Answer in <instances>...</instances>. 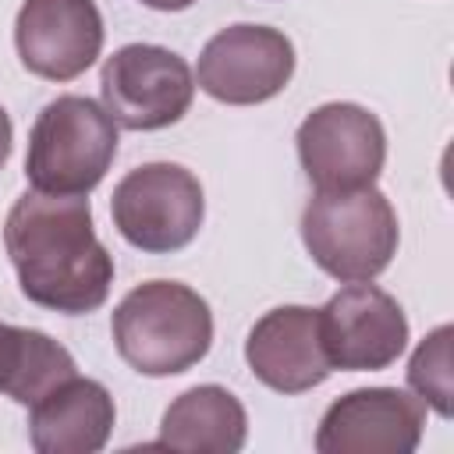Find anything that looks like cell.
<instances>
[{
  "label": "cell",
  "mask_w": 454,
  "mask_h": 454,
  "mask_svg": "<svg viewBox=\"0 0 454 454\" xmlns=\"http://www.w3.org/2000/svg\"><path fill=\"white\" fill-rule=\"evenodd\" d=\"M298 160L316 192L376 184L387 160V131L358 103H323L298 124Z\"/></svg>",
  "instance_id": "52a82bcc"
},
{
  "label": "cell",
  "mask_w": 454,
  "mask_h": 454,
  "mask_svg": "<svg viewBox=\"0 0 454 454\" xmlns=\"http://www.w3.org/2000/svg\"><path fill=\"white\" fill-rule=\"evenodd\" d=\"M117 156V124L89 96L50 99L28 135L25 177L43 195H89Z\"/></svg>",
  "instance_id": "277c9868"
},
{
  "label": "cell",
  "mask_w": 454,
  "mask_h": 454,
  "mask_svg": "<svg viewBox=\"0 0 454 454\" xmlns=\"http://www.w3.org/2000/svg\"><path fill=\"white\" fill-rule=\"evenodd\" d=\"M67 376H74V358L64 344L43 330L0 323V394L32 408Z\"/></svg>",
  "instance_id": "9a60e30c"
},
{
  "label": "cell",
  "mask_w": 454,
  "mask_h": 454,
  "mask_svg": "<svg viewBox=\"0 0 454 454\" xmlns=\"http://www.w3.org/2000/svg\"><path fill=\"white\" fill-rule=\"evenodd\" d=\"M319 337L330 369L380 372L408 348V319L394 294L355 280L319 309Z\"/></svg>",
  "instance_id": "9c48e42d"
},
{
  "label": "cell",
  "mask_w": 454,
  "mask_h": 454,
  "mask_svg": "<svg viewBox=\"0 0 454 454\" xmlns=\"http://www.w3.org/2000/svg\"><path fill=\"white\" fill-rule=\"evenodd\" d=\"M245 436H248V415L241 401L227 387L202 383V387L184 390L177 401H170L153 447L234 454L245 447Z\"/></svg>",
  "instance_id": "5bb4252c"
},
{
  "label": "cell",
  "mask_w": 454,
  "mask_h": 454,
  "mask_svg": "<svg viewBox=\"0 0 454 454\" xmlns=\"http://www.w3.org/2000/svg\"><path fill=\"white\" fill-rule=\"evenodd\" d=\"M138 4H145V7H153V11H184V7H192L195 0H138Z\"/></svg>",
  "instance_id": "ac0fdd59"
},
{
  "label": "cell",
  "mask_w": 454,
  "mask_h": 454,
  "mask_svg": "<svg viewBox=\"0 0 454 454\" xmlns=\"http://www.w3.org/2000/svg\"><path fill=\"white\" fill-rule=\"evenodd\" d=\"M301 241L323 273L355 284L372 280L390 266L401 227L390 199L365 184L348 192H316L301 213Z\"/></svg>",
  "instance_id": "3957f363"
},
{
  "label": "cell",
  "mask_w": 454,
  "mask_h": 454,
  "mask_svg": "<svg viewBox=\"0 0 454 454\" xmlns=\"http://www.w3.org/2000/svg\"><path fill=\"white\" fill-rule=\"evenodd\" d=\"M294 46L270 25H227L199 53V89L216 103L255 106L287 89Z\"/></svg>",
  "instance_id": "ba28073f"
},
{
  "label": "cell",
  "mask_w": 454,
  "mask_h": 454,
  "mask_svg": "<svg viewBox=\"0 0 454 454\" xmlns=\"http://www.w3.org/2000/svg\"><path fill=\"white\" fill-rule=\"evenodd\" d=\"M11 138H14V128H11L7 110L0 106V167H4V163H7V156H11Z\"/></svg>",
  "instance_id": "e0dca14e"
},
{
  "label": "cell",
  "mask_w": 454,
  "mask_h": 454,
  "mask_svg": "<svg viewBox=\"0 0 454 454\" xmlns=\"http://www.w3.org/2000/svg\"><path fill=\"white\" fill-rule=\"evenodd\" d=\"M117 355L142 376H177L206 358L213 312L199 291L177 280H145L114 309Z\"/></svg>",
  "instance_id": "7a4b0ae2"
},
{
  "label": "cell",
  "mask_w": 454,
  "mask_h": 454,
  "mask_svg": "<svg viewBox=\"0 0 454 454\" xmlns=\"http://www.w3.org/2000/svg\"><path fill=\"white\" fill-rule=\"evenodd\" d=\"M426 408L397 387H362L337 397L316 429L319 454H411L422 440Z\"/></svg>",
  "instance_id": "30bf717a"
},
{
  "label": "cell",
  "mask_w": 454,
  "mask_h": 454,
  "mask_svg": "<svg viewBox=\"0 0 454 454\" xmlns=\"http://www.w3.org/2000/svg\"><path fill=\"white\" fill-rule=\"evenodd\" d=\"M110 216L128 245L153 255L177 252L202 227V184L181 163H142L117 181Z\"/></svg>",
  "instance_id": "5b68a950"
},
{
  "label": "cell",
  "mask_w": 454,
  "mask_h": 454,
  "mask_svg": "<svg viewBox=\"0 0 454 454\" xmlns=\"http://www.w3.org/2000/svg\"><path fill=\"white\" fill-rule=\"evenodd\" d=\"M450 340L454 326H436L411 355L408 362V387L422 404H429L440 419H450V397H454V369H450Z\"/></svg>",
  "instance_id": "2e32d148"
},
{
  "label": "cell",
  "mask_w": 454,
  "mask_h": 454,
  "mask_svg": "<svg viewBox=\"0 0 454 454\" xmlns=\"http://www.w3.org/2000/svg\"><path fill=\"white\" fill-rule=\"evenodd\" d=\"M245 362L259 383L277 394H305L319 387L333 369L319 337V309L280 305L270 309L245 340Z\"/></svg>",
  "instance_id": "7c38bea8"
},
{
  "label": "cell",
  "mask_w": 454,
  "mask_h": 454,
  "mask_svg": "<svg viewBox=\"0 0 454 454\" xmlns=\"http://www.w3.org/2000/svg\"><path fill=\"white\" fill-rule=\"evenodd\" d=\"M14 46L32 74L71 82L103 50V14L96 0H25L14 18Z\"/></svg>",
  "instance_id": "8fae6325"
},
{
  "label": "cell",
  "mask_w": 454,
  "mask_h": 454,
  "mask_svg": "<svg viewBox=\"0 0 454 454\" xmlns=\"http://www.w3.org/2000/svg\"><path fill=\"white\" fill-rule=\"evenodd\" d=\"M114 419L117 408L110 390L74 372L32 404L28 440L39 454H96L106 447Z\"/></svg>",
  "instance_id": "4fadbf2b"
},
{
  "label": "cell",
  "mask_w": 454,
  "mask_h": 454,
  "mask_svg": "<svg viewBox=\"0 0 454 454\" xmlns=\"http://www.w3.org/2000/svg\"><path fill=\"white\" fill-rule=\"evenodd\" d=\"M21 294L64 316L96 312L114 284V255L92 231L85 195L25 192L4 223Z\"/></svg>",
  "instance_id": "6da1fadb"
},
{
  "label": "cell",
  "mask_w": 454,
  "mask_h": 454,
  "mask_svg": "<svg viewBox=\"0 0 454 454\" xmlns=\"http://www.w3.org/2000/svg\"><path fill=\"white\" fill-rule=\"evenodd\" d=\"M103 110L128 131H160L177 124L195 96L184 57L153 43H128L99 71Z\"/></svg>",
  "instance_id": "8992f818"
}]
</instances>
